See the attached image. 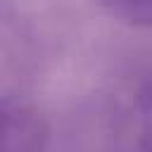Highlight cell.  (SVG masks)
Masks as SVG:
<instances>
[{"mask_svg": "<svg viewBox=\"0 0 152 152\" xmlns=\"http://www.w3.org/2000/svg\"><path fill=\"white\" fill-rule=\"evenodd\" d=\"M48 142V126L40 114L21 102L5 100L0 107V147L7 152H33Z\"/></svg>", "mask_w": 152, "mask_h": 152, "instance_id": "obj_1", "label": "cell"}, {"mask_svg": "<svg viewBox=\"0 0 152 152\" xmlns=\"http://www.w3.org/2000/svg\"><path fill=\"white\" fill-rule=\"evenodd\" d=\"M131 100L124 102V124L128 131H135L140 147H152V78L142 81L135 93H128Z\"/></svg>", "mask_w": 152, "mask_h": 152, "instance_id": "obj_2", "label": "cell"}, {"mask_svg": "<svg viewBox=\"0 0 152 152\" xmlns=\"http://www.w3.org/2000/svg\"><path fill=\"white\" fill-rule=\"evenodd\" d=\"M102 12H107L112 19L152 28V0H95Z\"/></svg>", "mask_w": 152, "mask_h": 152, "instance_id": "obj_3", "label": "cell"}]
</instances>
